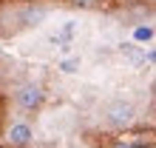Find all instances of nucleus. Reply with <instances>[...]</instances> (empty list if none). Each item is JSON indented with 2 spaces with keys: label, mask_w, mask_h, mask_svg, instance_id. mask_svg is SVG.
<instances>
[{
  "label": "nucleus",
  "mask_w": 156,
  "mask_h": 148,
  "mask_svg": "<svg viewBox=\"0 0 156 148\" xmlns=\"http://www.w3.org/2000/svg\"><path fill=\"white\" fill-rule=\"evenodd\" d=\"M105 123L108 125H114V128H125V125H131L133 120H136V105L131 103V100H125V97H116L111 100V103L105 105Z\"/></svg>",
  "instance_id": "nucleus-1"
},
{
  "label": "nucleus",
  "mask_w": 156,
  "mask_h": 148,
  "mask_svg": "<svg viewBox=\"0 0 156 148\" xmlns=\"http://www.w3.org/2000/svg\"><path fill=\"white\" fill-rule=\"evenodd\" d=\"M14 100H17V105H20L23 111H37L43 105V100H45V91L37 86V83H26V86H20L14 91Z\"/></svg>",
  "instance_id": "nucleus-2"
},
{
  "label": "nucleus",
  "mask_w": 156,
  "mask_h": 148,
  "mask_svg": "<svg viewBox=\"0 0 156 148\" xmlns=\"http://www.w3.org/2000/svg\"><path fill=\"white\" fill-rule=\"evenodd\" d=\"M31 140H34V131H31L29 123H12L6 131V142L12 148H26Z\"/></svg>",
  "instance_id": "nucleus-3"
},
{
  "label": "nucleus",
  "mask_w": 156,
  "mask_h": 148,
  "mask_svg": "<svg viewBox=\"0 0 156 148\" xmlns=\"http://www.w3.org/2000/svg\"><path fill=\"white\" fill-rule=\"evenodd\" d=\"M45 14H48V9H45V6L29 3V6H23L20 12H17V23L26 26V29H31V26H40L45 20Z\"/></svg>",
  "instance_id": "nucleus-4"
},
{
  "label": "nucleus",
  "mask_w": 156,
  "mask_h": 148,
  "mask_svg": "<svg viewBox=\"0 0 156 148\" xmlns=\"http://www.w3.org/2000/svg\"><path fill=\"white\" fill-rule=\"evenodd\" d=\"M119 57H122L125 63H131L133 68H139V66H145L148 63V51L142 49V46H136V43H119Z\"/></svg>",
  "instance_id": "nucleus-5"
},
{
  "label": "nucleus",
  "mask_w": 156,
  "mask_h": 148,
  "mask_svg": "<svg viewBox=\"0 0 156 148\" xmlns=\"http://www.w3.org/2000/svg\"><path fill=\"white\" fill-rule=\"evenodd\" d=\"M80 66H82L80 57H66V60L60 63V71H62V74H77V71H80Z\"/></svg>",
  "instance_id": "nucleus-6"
},
{
  "label": "nucleus",
  "mask_w": 156,
  "mask_h": 148,
  "mask_svg": "<svg viewBox=\"0 0 156 148\" xmlns=\"http://www.w3.org/2000/svg\"><path fill=\"white\" fill-rule=\"evenodd\" d=\"M153 37V29H148V26H139V29L133 31V43H145Z\"/></svg>",
  "instance_id": "nucleus-7"
},
{
  "label": "nucleus",
  "mask_w": 156,
  "mask_h": 148,
  "mask_svg": "<svg viewBox=\"0 0 156 148\" xmlns=\"http://www.w3.org/2000/svg\"><path fill=\"white\" fill-rule=\"evenodd\" d=\"M148 63H153V66H156V49H151V51H148Z\"/></svg>",
  "instance_id": "nucleus-8"
},
{
  "label": "nucleus",
  "mask_w": 156,
  "mask_h": 148,
  "mask_svg": "<svg viewBox=\"0 0 156 148\" xmlns=\"http://www.w3.org/2000/svg\"><path fill=\"white\" fill-rule=\"evenodd\" d=\"M119 148H139V145H119Z\"/></svg>",
  "instance_id": "nucleus-9"
},
{
  "label": "nucleus",
  "mask_w": 156,
  "mask_h": 148,
  "mask_svg": "<svg viewBox=\"0 0 156 148\" xmlns=\"http://www.w3.org/2000/svg\"><path fill=\"white\" fill-rule=\"evenodd\" d=\"M125 3H136V0H125Z\"/></svg>",
  "instance_id": "nucleus-10"
}]
</instances>
